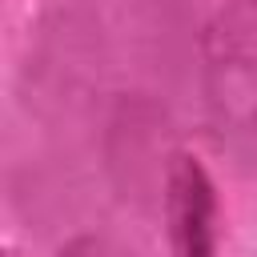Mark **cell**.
<instances>
[{
    "mask_svg": "<svg viewBox=\"0 0 257 257\" xmlns=\"http://www.w3.org/2000/svg\"><path fill=\"white\" fill-rule=\"evenodd\" d=\"M169 237L177 257H213V189L193 157L169 169Z\"/></svg>",
    "mask_w": 257,
    "mask_h": 257,
    "instance_id": "cell-1",
    "label": "cell"
}]
</instances>
